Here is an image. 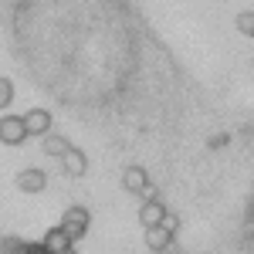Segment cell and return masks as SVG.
<instances>
[{
    "label": "cell",
    "mask_w": 254,
    "mask_h": 254,
    "mask_svg": "<svg viewBox=\"0 0 254 254\" xmlns=\"http://www.w3.org/2000/svg\"><path fill=\"white\" fill-rule=\"evenodd\" d=\"M88 224H92V214H88V207H64V214H61V227H64L68 234L75 237V241L88 234Z\"/></svg>",
    "instance_id": "6da1fadb"
},
{
    "label": "cell",
    "mask_w": 254,
    "mask_h": 254,
    "mask_svg": "<svg viewBox=\"0 0 254 254\" xmlns=\"http://www.w3.org/2000/svg\"><path fill=\"white\" fill-rule=\"evenodd\" d=\"M24 139H31L24 116H3L0 119V142L3 146H20Z\"/></svg>",
    "instance_id": "7a4b0ae2"
},
{
    "label": "cell",
    "mask_w": 254,
    "mask_h": 254,
    "mask_svg": "<svg viewBox=\"0 0 254 254\" xmlns=\"http://www.w3.org/2000/svg\"><path fill=\"white\" fill-rule=\"evenodd\" d=\"M142 241H146V251L156 254V251H170V248H173V241H176V234H173V231H166L163 224H156V227H146Z\"/></svg>",
    "instance_id": "3957f363"
},
{
    "label": "cell",
    "mask_w": 254,
    "mask_h": 254,
    "mask_svg": "<svg viewBox=\"0 0 254 254\" xmlns=\"http://www.w3.org/2000/svg\"><path fill=\"white\" fill-rule=\"evenodd\" d=\"M58 163H61V173L68 176V180H78V176H85V170H88V156H85L81 149H75V146H71Z\"/></svg>",
    "instance_id": "277c9868"
},
{
    "label": "cell",
    "mask_w": 254,
    "mask_h": 254,
    "mask_svg": "<svg viewBox=\"0 0 254 254\" xmlns=\"http://www.w3.org/2000/svg\"><path fill=\"white\" fill-rule=\"evenodd\" d=\"M41 244H44L51 254H58V251L75 248V237H71V234H68V231L58 224V227H51V231H44V234H41Z\"/></svg>",
    "instance_id": "5b68a950"
},
{
    "label": "cell",
    "mask_w": 254,
    "mask_h": 254,
    "mask_svg": "<svg viewBox=\"0 0 254 254\" xmlns=\"http://www.w3.org/2000/svg\"><path fill=\"white\" fill-rule=\"evenodd\" d=\"M14 183H17V190H24V193H41L48 187V173L44 170H20L14 176Z\"/></svg>",
    "instance_id": "8992f818"
},
{
    "label": "cell",
    "mask_w": 254,
    "mask_h": 254,
    "mask_svg": "<svg viewBox=\"0 0 254 254\" xmlns=\"http://www.w3.org/2000/svg\"><path fill=\"white\" fill-rule=\"evenodd\" d=\"M24 122H27V132L38 136V139H44L51 132V112H48V109H31V112H24Z\"/></svg>",
    "instance_id": "52a82bcc"
},
{
    "label": "cell",
    "mask_w": 254,
    "mask_h": 254,
    "mask_svg": "<svg viewBox=\"0 0 254 254\" xmlns=\"http://www.w3.org/2000/svg\"><path fill=\"white\" fill-rule=\"evenodd\" d=\"M163 217H166V207H163L159 200H142V207H139V224H142V231L163 224Z\"/></svg>",
    "instance_id": "ba28073f"
},
{
    "label": "cell",
    "mask_w": 254,
    "mask_h": 254,
    "mask_svg": "<svg viewBox=\"0 0 254 254\" xmlns=\"http://www.w3.org/2000/svg\"><path fill=\"white\" fill-rule=\"evenodd\" d=\"M146 183H149V173H146L142 166H126V170H122V190H126V193L139 196V190H142Z\"/></svg>",
    "instance_id": "9c48e42d"
},
{
    "label": "cell",
    "mask_w": 254,
    "mask_h": 254,
    "mask_svg": "<svg viewBox=\"0 0 254 254\" xmlns=\"http://www.w3.org/2000/svg\"><path fill=\"white\" fill-rule=\"evenodd\" d=\"M68 149H71V142H68L64 136H58V132H48V136L41 139V153L51 156V159H61Z\"/></svg>",
    "instance_id": "30bf717a"
},
{
    "label": "cell",
    "mask_w": 254,
    "mask_h": 254,
    "mask_svg": "<svg viewBox=\"0 0 254 254\" xmlns=\"http://www.w3.org/2000/svg\"><path fill=\"white\" fill-rule=\"evenodd\" d=\"M0 254H27V241H24V237H14V234H3Z\"/></svg>",
    "instance_id": "8fae6325"
},
{
    "label": "cell",
    "mask_w": 254,
    "mask_h": 254,
    "mask_svg": "<svg viewBox=\"0 0 254 254\" xmlns=\"http://www.w3.org/2000/svg\"><path fill=\"white\" fill-rule=\"evenodd\" d=\"M234 24H237V31H241L244 38H254V10H241Z\"/></svg>",
    "instance_id": "7c38bea8"
},
{
    "label": "cell",
    "mask_w": 254,
    "mask_h": 254,
    "mask_svg": "<svg viewBox=\"0 0 254 254\" xmlns=\"http://www.w3.org/2000/svg\"><path fill=\"white\" fill-rule=\"evenodd\" d=\"M10 102H14V81L0 75V109H7Z\"/></svg>",
    "instance_id": "4fadbf2b"
},
{
    "label": "cell",
    "mask_w": 254,
    "mask_h": 254,
    "mask_svg": "<svg viewBox=\"0 0 254 254\" xmlns=\"http://www.w3.org/2000/svg\"><path fill=\"white\" fill-rule=\"evenodd\" d=\"M139 200H159V190H156V183H153V180L139 190Z\"/></svg>",
    "instance_id": "5bb4252c"
},
{
    "label": "cell",
    "mask_w": 254,
    "mask_h": 254,
    "mask_svg": "<svg viewBox=\"0 0 254 254\" xmlns=\"http://www.w3.org/2000/svg\"><path fill=\"white\" fill-rule=\"evenodd\" d=\"M163 227H166V231H173V234H176V231H180V217L166 210V217H163Z\"/></svg>",
    "instance_id": "9a60e30c"
},
{
    "label": "cell",
    "mask_w": 254,
    "mask_h": 254,
    "mask_svg": "<svg viewBox=\"0 0 254 254\" xmlns=\"http://www.w3.org/2000/svg\"><path fill=\"white\" fill-rule=\"evenodd\" d=\"M27 254H51V251H48V248L38 241V244H27Z\"/></svg>",
    "instance_id": "2e32d148"
},
{
    "label": "cell",
    "mask_w": 254,
    "mask_h": 254,
    "mask_svg": "<svg viewBox=\"0 0 254 254\" xmlns=\"http://www.w3.org/2000/svg\"><path fill=\"white\" fill-rule=\"evenodd\" d=\"M58 254H78V251H75V248H68V251H58Z\"/></svg>",
    "instance_id": "e0dca14e"
},
{
    "label": "cell",
    "mask_w": 254,
    "mask_h": 254,
    "mask_svg": "<svg viewBox=\"0 0 254 254\" xmlns=\"http://www.w3.org/2000/svg\"><path fill=\"white\" fill-rule=\"evenodd\" d=\"M170 254H183V251H176V248H170Z\"/></svg>",
    "instance_id": "ac0fdd59"
},
{
    "label": "cell",
    "mask_w": 254,
    "mask_h": 254,
    "mask_svg": "<svg viewBox=\"0 0 254 254\" xmlns=\"http://www.w3.org/2000/svg\"><path fill=\"white\" fill-rule=\"evenodd\" d=\"M0 248H3V234H0Z\"/></svg>",
    "instance_id": "d6986e66"
},
{
    "label": "cell",
    "mask_w": 254,
    "mask_h": 254,
    "mask_svg": "<svg viewBox=\"0 0 254 254\" xmlns=\"http://www.w3.org/2000/svg\"><path fill=\"white\" fill-rule=\"evenodd\" d=\"M156 254H170V251H156Z\"/></svg>",
    "instance_id": "ffe728a7"
}]
</instances>
